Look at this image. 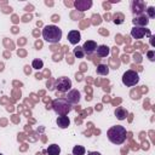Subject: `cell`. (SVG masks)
Here are the masks:
<instances>
[{
  "label": "cell",
  "instance_id": "cell-1",
  "mask_svg": "<svg viewBox=\"0 0 155 155\" xmlns=\"http://www.w3.org/2000/svg\"><path fill=\"white\" fill-rule=\"evenodd\" d=\"M127 132H126V128L121 125H115V126H111L108 131H107V136H108V139L113 143V144H116V145H120L122 144L125 140H126V136Z\"/></svg>",
  "mask_w": 155,
  "mask_h": 155
},
{
  "label": "cell",
  "instance_id": "cell-2",
  "mask_svg": "<svg viewBox=\"0 0 155 155\" xmlns=\"http://www.w3.org/2000/svg\"><path fill=\"white\" fill-rule=\"evenodd\" d=\"M42 38L45 41L51 44H57L62 39V29H59L57 25H46L42 29Z\"/></svg>",
  "mask_w": 155,
  "mask_h": 155
},
{
  "label": "cell",
  "instance_id": "cell-3",
  "mask_svg": "<svg viewBox=\"0 0 155 155\" xmlns=\"http://www.w3.org/2000/svg\"><path fill=\"white\" fill-rule=\"evenodd\" d=\"M51 108L54 110V113H56L58 116H59V115H68V113L73 109L71 104H70L64 97H59V98L53 99Z\"/></svg>",
  "mask_w": 155,
  "mask_h": 155
},
{
  "label": "cell",
  "instance_id": "cell-4",
  "mask_svg": "<svg viewBox=\"0 0 155 155\" xmlns=\"http://www.w3.org/2000/svg\"><path fill=\"white\" fill-rule=\"evenodd\" d=\"M139 81V75L137 71L134 70H127L122 75V84L126 86V87H132V86H136Z\"/></svg>",
  "mask_w": 155,
  "mask_h": 155
},
{
  "label": "cell",
  "instance_id": "cell-5",
  "mask_svg": "<svg viewBox=\"0 0 155 155\" xmlns=\"http://www.w3.org/2000/svg\"><path fill=\"white\" fill-rule=\"evenodd\" d=\"M54 88L59 92H68L71 88V80L67 76H61L54 81Z\"/></svg>",
  "mask_w": 155,
  "mask_h": 155
},
{
  "label": "cell",
  "instance_id": "cell-6",
  "mask_svg": "<svg viewBox=\"0 0 155 155\" xmlns=\"http://www.w3.org/2000/svg\"><path fill=\"white\" fill-rule=\"evenodd\" d=\"M144 35L151 36L150 30L149 29H145V28H142V27H133L132 30H131V36L133 39H142Z\"/></svg>",
  "mask_w": 155,
  "mask_h": 155
},
{
  "label": "cell",
  "instance_id": "cell-7",
  "mask_svg": "<svg viewBox=\"0 0 155 155\" xmlns=\"http://www.w3.org/2000/svg\"><path fill=\"white\" fill-rule=\"evenodd\" d=\"M131 10H132V13L137 17V16L143 15V12L145 11V5H144V2L136 0V1L131 2Z\"/></svg>",
  "mask_w": 155,
  "mask_h": 155
},
{
  "label": "cell",
  "instance_id": "cell-8",
  "mask_svg": "<svg viewBox=\"0 0 155 155\" xmlns=\"http://www.w3.org/2000/svg\"><path fill=\"white\" fill-rule=\"evenodd\" d=\"M80 97L81 96H80V92L78 90H70V91H68V93L64 98L73 105V104H78L80 102Z\"/></svg>",
  "mask_w": 155,
  "mask_h": 155
},
{
  "label": "cell",
  "instance_id": "cell-9",
  "mask_svg": "<svg viewBox=\"0 0 155 155\" xmlns=\"http://www.w3.org/2000/svg\"><path fill=\"white\" fill-rule=\"evenodd\" d=\"M81 47H82L85 54H92L97 50V42L93 41V40H87V41L84 42V45Z\"/></svg>",
  "mask_w": 155,
  "mask_h": 155
},
{
  "label": "cell",
  "instance_id": "cell-10",
  "mask_svg": "<svg viewBox=\"0 0 155 155\" xmlns=\"http://www.w3.org/2000/svg\"><path fill=\"white\" fill-rule=\"evenodd\" d=\"M134 27H142V28H145V25H148L149 23V18L145 16V15H140V16H137L132 19Z\"/></svg>",
  "mask_w": 155,
  "mask_h": 155
},
{
  "label": "cell",
  "instance_id": "cell-11",
  "mask_svg": "<svg viewBox=\"0 0 155 155\" xmlns=\"http://www.w3.org/2000/svg\"><path fill=\"white\" fill-rule=\"evenodd\" d=\"M67 39H68V41H69L71 45H76V44L80 41L81 35H80V33H79L78 30H70V31L68 33Z\"/></svg>",
  "mask_w": 155,
  "mask_h": 155
},
{
  "label": "cell",
  "instance_id": "cell-12",
  "mask_svg": "<svg viewBox=\"0 0 155 155\" xmlns=\"http://www.w3.org/2000/svg\"><path fill=\"white\" fill-rule=\"evenodd\" d=\"M74 5H75V7L78 10L85 11V10H87V8H90L92 6V1L91 0H78V1L74 2Z\"/></svg>",
  "mask_w": 155,
  "mask_h": 155
},
{
  "label": "cell",
  "instance_id": "cell-13",
  "mask_svg": "<svg viewBox=\"0 0 155 155\" xmlns=\"http://www.w3.org/2000/svg\"><path fill=\"white\" fill-rule=\"evenodd\" d=\"M56 124L61 128H67L70 125V120H69V117L67 115H59L57 117V120H56Z\"/></svg>",
  "mask_w": 155,
  "mask_h": 155
},
{
  "label": "cell",
  "instance_id": "cell-14",
  "mask_svg": "<svg viewBox=\"0 0 155 155\" xmlns=\"http://www.w3.org/2000/svg\"><path fill=\"white\" fill-rule=\"evenodd\" d=\"M114 114H115L116 119H117V120H120V121L125 120V119L128 116V111H127V109H126V108H124V107H117V108L115 109Z\"/></svg>",
  "mask_w": 155,
  "mask_h": 155
},
{
  "label": "cell",
  "instance_id": "cell-15",
  "mask_svg": "<svg viewBox=\"0 0 155 155\" xmlns=\"http://www.w3.org/2000/svg\"><path fill=\"white\" fill-rule=\"evenodd\" d=\"M96 52H97V56L98 57H102L103 58V57H107L109 54L110 50H109V47L107 45H99V46H97Z\"/></svg>",
  "mask_w": 155,
  "mask_h": 155
},
{
  "label": "cell",
  "instance_id": "cell-16",
  "mask_svg": "<svg viewBox=\"0 0 155 155\" xmlns=\"http://www.w3.org/2000/svg\"><path fill=\"white\" fill-rule=\"evenodd\" d=\"M46 153H47L48 155H59L61 148H59V145H57V144H51V145L47 147Z\"/></svg>",
  "mask_w": 155,
  "mask_h": 155
},
{
  "label": "cell",
  "instance_id": "cell-17",
  "mask_svg": "<svg viewBox=\"0 0 155 155\" xmlns=\"http://www.w3.org/2000/svg\"><path fill=\"white\" fill-rule=\"evenodd\" d=\"M96 71L98 75H108L109 74V67L107 64H98Z\"/></svg>",
  "mask_w": 155,
  "mask_h": 155
},
{
  "label": "cell",
  "instance_id": "cell-18",
  "mask_svg": "<svg viewBox=\"0 0 155 155\" xmlns=\"http://www.w3.org/2000/svg\"><path fill=\"white\" fill-rule=\"evenodd\" d=\"M85 148L82 145H75L73 148V155H85Z\"/></svg>",
  "mask_w": 155,
  "mask_h": 155
},
{
  "label": "cell",
  "instance_id": "cell-19",
  "mask_svg": "<svg viewBox=\"0 0 155 155\" xmlns=\"http://www.w3.org/2000/svg\"><path fill=\"white\" fill-rule=\"evenodd\" d=\"M73 52H74V56H75L76 58H84V57H85V52H84V50H82L81 46L75 47Z\"/></svg>",
  "mask_w": 155,
  "mask_h": 155
},
{
  "label": "cell",
  "instance_id": "cell-20",
  "mask_svg": "<svg viewBox=\"0 0 155 155\" xmlns=\"http://www.w3.org/2000/svg\"><path fill=\"white\" fill-rule=\"evenodd\" d=\"M31 67L34 68V69H41L42 67H44V62L41 61V59H34L33 61V63H31Z\"/></svg>",
  "mask_w": 155,
  "mask_h": 155
},
{
  "label": "cell",
  "instance_id": "cell-21",
  "mask_svg": "<svg viewBox=\"0 0 155 155\" xmlns=\"http://www.w3.org/2000/svg\"><path fill=\"white\" fill-rule=\"evenodd\" d=\"M145 11H147V17L148 18H154L155 17V8L153 6H149Z\"/></svg>",
  "mask_w": 155,
  "mask_h": 155
},
{
  "label": "cell",
  "instance_id": "cell-22",
  "mask_svg": "<svg viewBox=\"0 0 155 155\" xmlns=\"http://www.w3.org/2000/svg\"><path fill=\"white\" fill-rule=\"evenodd\" d=\"M122 22H124V16H122V15H119L117 17H116V16L114 17V23H115V24H121Z\"/></svg>",
  "mask_w": 155,
  "mask_h": 155
},
{
  "label": "cell",
  "instance_id": "cell-23",
  "mask_svg": "<svg viewBox=\"0 0 155 155\" xmlns=\"http://www.w3.org/2000/svg\"><path fill=\"white\" fill-rule=\"evenodd\" d=\"M148 58H149V61H151V62H154L155 61V52L154 51H148Z\"/></svg>",
  "mask_w": 155,
  "mask_h": 155
},
{
  "label": "cell",
  "instance_id": "cell-24",
  "mask_svg": "<svg viewBox=\"0 0 155 155\" xmlns=\"http://www.w3.org/2000/svg\"><path fill=\"white\" fill-rule=\"evenodd\" d=\"M87 155H101L98 151H90V153H87Z\"/></svg>",
  "mask_w": 155,
  "mask_h": 155
},
{
  "label": "cell",
  "instance_id": "cell-25",
  "mask_svg": "<svg viewBox=\"0 0 155 155\" xmlns=\"http://www.w3.org/2000/svg\"><path fill=\"white\" fill-rule=\"evenodd\" d=\"M0 155H4V154H1V153H0Z\"/></svg>",
  "mask_w": 155,
  "mask_h": 155
}]
</instances>
